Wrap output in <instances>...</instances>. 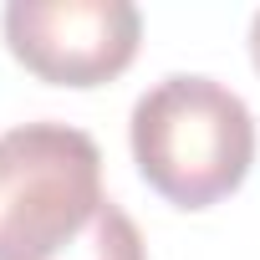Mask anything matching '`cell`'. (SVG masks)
<instances>
[{
	"label": "cell",
	"mask_w": 260,
	"mask_h": 260,
	"mask_svg": "<svg viewBox=\"0 0 260 260\" xmlns=\"http://www.w3.org/2000/svg\"><path fill=\"white\" fill-rule=\"evenodd\" d=\"M127 143L143 184L174 209L230 199L255 164V112L214 77H164L133 102Z\"/></svg>",
	"instance_id": "obj_1"
},
{
	"label": "cell",
	"mask_w": 260,
	"mask_h": 260,
	"mask_svg": "<svg viewBox=\"0 0 260 260\" xmlns=\"http://www.w3.org/2000/svg\"><path fill=\"white\" fill-rule=\"evenodd\" d=\"M102 148L67 122L0 133V260H51L102 209Z\"/></svg>",
	"instance_id": "obj_2"
},
{
	"label": "cell",
	"mask_w": 260,
	"mask_h": 260,
	"mask_svg": "<svg viewBox=\"0 0 260 260\" xmlns=\"http://www.w3.org/2000/svg\"><path fill=\"white\" fill-rule=\"evenodd\" d=\"M143 16L127 0H11L6 46L51 87H102L138 56Z\"/></svg>",
	"instance_id": "obj_3"
},
{
	"label": "cell",
	"mask_w": 260,
	"mask_h": 260,
	"mask_svg": "<svg viewBox=\"0 0 260 260\" xmlns=\"http://www.w3.org/2000/svg\"><path fill=\"white\" fill-rule=\"evenodd\" d=\"M51 260H148V245H143L133 214L117 209V204L107 199V204L97 209V219H92L72 245H61Z\"/></svg>",
	"instance_id": "obj_4"
},
{
	"label": "cell",
	"mask_w": 260,
	"mask_h": 260,
	"mask_svg": "<svg viewBox=\"0 0 260 260\" xmlns=\"http://www.w3.org/2000/svg\"><path fill=\"white\" fill-rule=\"evenodd\" d=\"M250 61H255V72H260V11H255V21H250Z\"/></svg>",
	"instance_id": "obj_5"
}]
</instances>
